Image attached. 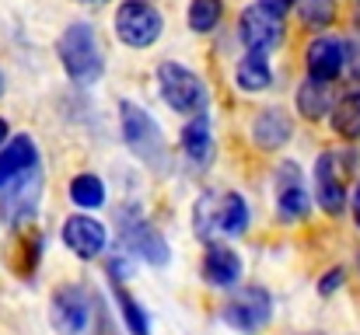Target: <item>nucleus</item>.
Listing matches in <instances>:
<instances>
[{"instance_id":"obj_8","label":"nucleus","mask_w":360,"mask_h":335,"mask_svg":"<svg viewBox=\"0 0 360 335\" xmlns=\"http://www.w3.org/2000/svg\"><path fill=\"white\" fill-rule=\"evenodd\" d=\"M49 325L60 335H84L91 325V294L84 287H60L49 301Z\"/></svg>"},{"instance_id":"obj_9","label":"nucleus","mask_w":360,"mask_h":335,"mask_svg":"<svg viewBox=\"0 0 360 335\" xmlns=\"http://www.w3.org/2000/svg\"><path fill=\"white\" fill-rule=\"evenodd\" d=\"M39 192H42V171L32 168L0 192V221L7 227H21L25 221H32L39 210Z\"/></svg>"},{"instance_id":"obj_31","label":"nucleus","mask_w":360,"mask_h":335,"mask_svg":"<svg viewBox=\"0 0 360 335\" xmlns=\"http://www.w3.org/2000/svg\"><path fill=\"white\" fill-rule=\"evenodd\" d=\"M11 143V126H7V119H0V150Z\"/></svg>"},{"instance_id":"obj_23","label":"nucleus","mask_w":360,"mask_h":335,"mask_svg":"<svg viewBox=\"0 0 360 335\" xmlns=\"http://www.w3.org/2000/svg\"><path fill=\"white\" fill-rule=\"evenodd\" d=\"M224 18V0H189L186 7V21H189V32L196 35H210Z\"/></svg>"},{"instance_id":"obj_3","label":"nucleus","mask_w":360,"mask_h":335,"mask_svg":"<svg viewBox=\"0 0 360 335\" xmlns=\"http://www.w3.org/2000/svg\"><path fill=\"white\" fill-rule=\"evenodd\" d=\"M120 129L126 147L133 150L136 161L150 164V168H165V157H168V147H165V133L161 126L154 122V115L147 109H140L136 102H120Z\"/></svg>"},{"instance_id":"obj_24","label":"nucleus","mask_w":360,"mask_h":335,"mask_svg":"<svg viewBox=\"0 0 360 335\" xmlns=\"http://www.w3.org/2000/svg\"><path fill=\"white\" fill-rule=\"evenodd\" d=\"M248 230V203L241 192H221V234L235 237Z\"/></svg>"},{"instance_id":"obj_16","label":"nucleus","mask_w":360,"mask_h":335,"mask_svg":"<svg viewBox=\"0 0 360 335\" xmlns=\"http://www.w3.org/2000/svg\"><path fill=\"white\" fill-rule=\"evenodd\" d=\"M203 280L217 290H231L241 280V255L228 244H210L203 255Z\"/></svg>"},{"instance_id":"obj_25","label":"nucleus","mask_w":360,"mask_h":335,"mask_svg":"<svg viewBox=\"0 0 360 335\" xmlns=\"http://www.w3.org/2000/svg\"><path fill=\"white\" fill-rule=\"evenodd\" d=\"M294 11L308 32H326L336 21V0H297Z\"/></svg>"},{"instance_id":"obj_29","label":"nucleus","mask_w":360,"mask_h":335,"mask_svg":"<svg viewBox=\"0 0 360 335\" xmlns=\"http://www.w3.org/2000/svg\"><path fill=\"white\" fill-rule=\"evenodd\" d=\"M343 276H347L343 269H329V272L322 276V283H319V294H322V297H329V294H336V290L343 287Z\"/></svg>"},{"instance_id":"obj_15","label":"nucleus","mask_w":360,"mask_h":335,"mask_svg":"<svg viewBox=\"0 0 360 335\" xmlns=\"http://www.w3.org/2000/svg\"><path fill=\"white\" fill-rule=\"evenodd\" d=\"M290 136H294V122H290L287 112L276 109V105L262 109L252 119V143L259 150H280V147L290 143Z\"/></svg>"},{"instance_id":"obj_33","label":"nucleus","mask_w":360,"mask_h":335,"mask_svg":"<svg viewBox=\"0 0 360 335\" xmlns=\"http://www.w3.org/2000/svg\"><path fill=\"white\" fill-rule=\"evenodd\" d=\"M354 28H357V35H360V0H354Z\"/></svg>"},{"instance_id":"obj_34","label":"nucleus","mask_w":360,"mask_h":335,"mask_svg":"<svg viewBox=\"0 0 360 335\" xmlns=\"http://www.w3.org/2000/svg\"><path fill=\"white\" fill-rule=\"evenodd\" d=\"M4 88H7V84H4V74H0V98H4Z\"/></svg>"},{"instance_id":"obj_6","label":"nucleus","mask_w":360,"mask_h":335,"mask_svg":"<svg viewBox=\"0 0 360 335\" xmlns=\"http://www.w3.org/2000/svg\"><path fill=\"white\" fill-rule=\"evenodd\" d=\"M269 318H273V297L266 294V287H241L224 304V322L241 335L262 332Z\"/></svg>"},{"instance_id":"obj_13","label":"nucleus","mask_w":360,"mask_h":335,"mask_svg":"<svg viewBox=\"0 0 360 335\" xmlns=\"http://www.w3.org/2000/svg\"><path fill=\"white\" fill-rule=\"evenodd\" d=\"M63 244L77 255V258H98L109 244V230L105 223L95 221L91 214H74L63 223Z\"/></svg>"},{"instance_id":"obj_27","label":"nucleus","mask_w":360,"mask_h":335,"mask_svg":"<svg viewBox=\"0 0 360 335\" xmlns=\"http://www.w3.org/2000/svg\"><path fill=\"white\" fill-rule=\"evenodd\" d=\"M347 74L360 84V35L347 39Z\"/></svg>"},{"instance_id":"obj_7","label":"nucleus","mask_w":360,"mask_h":335,"mask_svg":"<svg viewBox=\"0 0 360 335\" xmlns=\"http://www.w3.org/2000/svg\"><path fill=\"white\" fill-rule=\"evenodd\" d=\"M238 39L245 53H273L283 46V18L266 11L262 4H248L238 14Z\"/></svg>"},{"instance_id":"obj_11","label":"nucleus","mask_w":360,"mask_h":335,"mask_svg":"<svg viewBox=\"0 0 360 335\" xmlns=\"http://www.w3.org/2000/svg\"><path fill=\"white\" fill-rule=\"evenodd\" d=\"M311 210V196L304 189L301 168L294 161H283L276 168V217L283 223H301Z\"/></svg>"},{"instance_id":"obj_21","label":"nucleus","mask_w":360,"mask_h":335,"mask_svg":"<svg viewBox=\"0 0 360 335\" xmlns=\"http://www.w3.org/2000/svg\"><path fill=\"white\" fill-rule=\"evenodd\" d=\"M67 196H70V203L77 206V210H98L102 203H105V182L98 178V175H91V171H81V175H74L70 178V189H67Z\"/></svg>"},{"instance_id":"obj_1","label":"nucleus","mask_w":360,"mask_h":335,"mask_svg":"<svg viewBox=\"0 0 360 335\" xmlns=\"http://www.w3.org/2000/svg\"><path fill=\"white\" fill-rule=\"evenodd\" d=\"M56 56H60V67L63 74L74 81V84H95L105 70V56H102V42H98V32L95 25L88 21H74L63 28L60 42H56Z\"/></svg>"},{"instance_id":"obj_5","label":"nucleus","mask_w":360,"mask_h":335,"mask_svg":"<svg viewBox=\"0 0 360 335\" xmlns=\"http://www.w3.org/2000/svg\"><path fill=\"white\" fill-rule=\"evenodd\" d=\"M120 241L126 251H133L136 258H143L150 265H168V258H172V248H168L165 234L154 223L143 221V214L136 206L120 210Z\"/></svg>"},{"instance_id":"obj_20","label":"nucleus","mask_w":360,"mask_h":335,"mask_svg":"<svg viewBox=\"0 0 360 335\" xmlns=\"http://www.w3.org/2000/svg\"><path fill=\"white\" fill-rule=\"evenodd\" d=\"M329 126H333V133H336L340 140H347V143L360 140V88L347 91L343 98H336V105L329 112Z\"/></svg>"},{"instance_id":"obj_22","label":"nucleus","mask_w":360,"mask_h":335,"mask_svg":"<svg viewBox=\"0 0 360 335\" xmlns=\"http://www.w3.org/2000/svg\"><path fill=\"white\" fill-rule=\"evenodd\" d=\"M193 230L196 237H214L221 234V192H203L193 206Z\"/></svg>"},{"instance_id":"obj_14","label":"nucleus","mask_w":360,"mask_h":335,"mask_svg":"<svg viewBox=\"0 0 360 335\" xmlns=\"http://www.w3.org/2000/svg\"><path fill=\"white\" fill-rule=\"evenodd\" d=\"M32 168H39V147L28 133H18L11 136V143L0 150V192L18 182L21 175H28Z\"/></svg>"},{"instance_id":"obj_4","label":"nucleus","mask_w":360,"mask_h":335,"mask_svg":"<svg viewBox=\"0 0 360 335\" xmlns=\"http://www.w3.org/2000/svg\"><path fill=\"white\" fill-rule=\"evenodd\" d=\"M112 28L122 46L150 49L165 32V14L158 11L154 0H120V7L112 14Z\"/></svg>"},{"instance_id":"obj_17","label":"nucleus","mask_w":360,"mask_h":335,"mask_svg":"<svg viewBox=\"0 0 360 335\" xmlns=\"http://www.w3.org/2000/svg\"><path fill=\"white\" fill-rule=\"evenodd\" d=\"M179 143H182V154H186L189 164H196V168H207L210 164V157H214V129H210L207 112L203 115H193L182 126V140Z\"/></svg>"},{"instance_id":"obj_12","label":"nucleus","mask_w":360,"mask_h":335,"mask_svg":"<svg viewBox=\"0 0 360 335\" xmlns=\"http://www.w3.org/2000/svg\"><path fill=\"white\" fill-rule=\"evenodd\" d=\"M315 199L322 206V214L340 217L347 210V185H343V168H340V154L322 150L315 157Z\"/></svg>"},{"instance_id":"obj_2","label":"nucleus","mask_w":360,"mask_h":335,"mask_svg":"<svg viewBox=\"0 0 360 335\" xmlns=\"http://www.w3.org/2000/svg\"><path fill=\"white\" fill-rule=\"evenodd\" d=\"M158 91H161V102L179 115H203L207 102H210V91H207V81L189 70L186 63H175V60H165L158 63Z\"/></svg>"},{"instance_id":"obj_28","label":"nucleus","mask_w":360,"mask_h":335,"mask_svg":"<svg viewBox=\"0 0 360 335\" xmlns=\"http://www.w3.org/2000/svg\"><path fill=\"white\" fill-rule=\"evenodd\" d=\"M105 269H109V276H112V287H116V283H126V280H129V272H133V265H129L122 255L109 258V262H105Z\"/></svg>"},{"instance_id":"obj_18","label":"nucleus","mask_w":360,"mask_h":335,"mask_svg":"<svg viewBox=\"0 0 360 335\" xmlns=\"http://www.w3.org/2000/svg\"><path fill=\"white\" fill-rule=\"evenodd\" d=\"M235 84L241 95H262L273 88V67L266 53H245L235 63Z\"/></svg>"},{"instance_id":"obj_26","label":"nucleus","mask_w":360,"mask_h":335,"mask_svg":"<svg viewBox=\"0 0 360 335\" xmlns=\"http://www.w3.org/2000/svg\"><path fill=\"white\" fill-rule=\"evenodd\" d=\"M116 304H120V315L126 322V329H129V335H150V318L140 308V301H133L126 290H116Z\"/></svg>"},{"instance_id":"obj_19","label":"nucleus","mask_w":360,"mask_h":335,"mask_svg":"<svg viewBox=\"0 0 360 335\" xmlns=\"http://www.w3.org/2000/svg\"><path fill=\"white\" fill-rule=\"evenodd\" d=\"M294 105L301 112V119H308V122H319V119H326L329 112H333V88L329 84H322V81H304L297 91H294Z\"/></svg>"},{"instance_id":"obj_30","label":"nucleus","mask_w":360,"mask_h":335,"mask_svg":"<svg viewBox=\"0 0 360 335\" xmlns=\"http://www.w3.org/2000/svg\"><path fill=\"white\" fill-rule=\"evenodd\" d=\"M259 4H262L266 11H273L276 18H287V14L297 7V0H259Z\"/></svg>"},{"instance_id":"obj_10","label":"nucleus","mask_w":360,"mask_h":335,"mask_svg":"<svg viewBox=\"0 0 360 335\" xmlns=\"http://www.w3.org/2000/svg\"><path fill=\"white\" fill-rule=\"evenodd\" d=\"M304 70L311 81H322V84L340 81V74L347 70V39L315 35L304 46Z\"/></svg>"},{"instance_id":"obj_35","label":"nucleus","mask_w":360,"mask_h":335,"mask_svg":"<svg viewBox=\"0 0 360 335\" xmlns=\"http://www.w3.org/2000/svg\"><path fill=\"white\" fill-rule=\"evenodd\" d=\"M77 4H95V0H77Z\"/></svg>"},{"instance_id":"obj_32","label":"nucleus","mask_w":360,"mask_h":335,"mask_svg":"<svg viewBox=\"0 0 360 335\" xmlns=\"http://www.w3.org/2000/svg\"><path fill=\"white\" fill-rule=\"evenodd\" d=\"M354 221L360 227V182H357V189H354Z\"/></svg>"}]
</instances>
